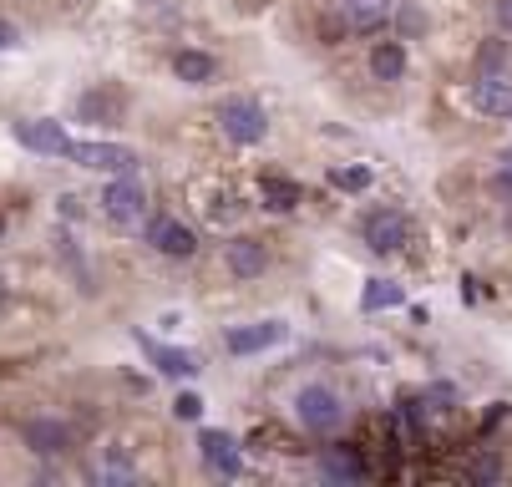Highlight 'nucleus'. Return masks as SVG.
Wrapping results in <instances>:
<instances>
[{
	"mask_svg": "<svg viewBox=\"0 0 512 487\" xmlns=\"http://www.w3.org/2000/svg\"><path fill=\"white\" fill-rule=\"evenodd\" d=\"M467 477H472V482H482V487H487V482H497V477H502V462H497V457H477V462H472V472H467Z\"/></svg>",
	"mask_w": 512,
	"mask_h": 487,
	"instance_id": "nucleus-23",
	"label": "nucleus"
},
{
	"mask_svg": "<svg viewBox=\"0 0 512 487\" xmlns=\"http://www.w3.org/2000/svg\"><path fill=\"white\" fill-rule=\"evenodd\" d=\"M66 158L77 163V168H92V173H132L137 168V153L122 148V143H71Z\"/></svg>",
	"mask_w": 512,
	"mask_h": 487,
	"instance_id": "nucleus-4",
	"label": "nucleus"
},
{
	"mask_svg": "<svg viewBox=\"0 0 512 487\" xmlns=\"http://www.w3.org/2000/svg\"><path fill=\"white\" fill-rule=\"evenodd\" d=\"M26 447L31 452H41V457H56V452H66L71 447V427H61V422H26Z\"/></svg>",
	"mask_w": 512,
	"mask_h": 487,
	"instance_id": "nucleus-12",
	"label": "nucleus"
},
{
	"mask_svg": "<svg viewBox=\"0 0 512 487\" xmlns=\"http://www.w3.org/2000/svg\"><path fill=\"white\" fill-rule=\"evenodd\" d=\"M16 143L31 148V153H46V158H66L71 137H66L61 122H51V117H31V122H16Z\"/></svg>",
	"mask_w": 512,
	"mask_h": 487,
	"instance_id": "nucleus-6",
	"label": "nucleus"
},
{
	"mask_svg": "<svg viewBox=\"0 0 512 487\" xmlns=\"http://www.w3.org/2000/svg\"><path fill=\"white\" fill-rule=\"evenodd\" d=\"M330 178H335V188H350V193H360L365 183H371V173H365V168H335Z\"/></svg>",
	"mask_w": 512,
	"mask_h": 487,
	"instance_id": "nucleus-22",
	"label": "nucleus"
},
{
	"mask_svg": "<svg viewBox=\"0 0 512 487\" xmlns=\"http://www.w3.org/2000/svg\"><path fill=\"white\" fill-rule=\"evenodd\" d=\"M497 188H502V193H512V148L497 158Z\"/></svg>",
	"mask_w": 512,
	"mask_h": 487,
	"instance_id": "nucleus-25",
	"label": "nucleus"
},
{
	"mask_svg": "<svg viewBox=\"0 0 512 487\" xmlns=\"http://www.w3.org/2000/svg\"><path fill=\"white\" fill-rule=\"evenodd\" d=\"M401 300H406L401 285H391V280H371V285H365V295H360V310H396Z\"/></svg>",
	"mask_w": 512,
	"mask_h": 487,
	"instance_id": "nucleus-18",
	"label": "nucleus"
},
{
	"mask_svg": "<svg viewBox=\"0 0 512 487\" xmlns=\"http://www.w3.org/2000/svg\"><path fill=\"white\" fill-rule=\"evenodd\" d=\"M6 300H11V285H6V274H0V310H6Z\"/></svg>",
	"mask_w": 512,
	"mask_h": 487,
	"instance_id": "nucleus-27",
	"label": "nucleus"
},
{
	"mask_svg": "<svg viewBox=\"0 0 512 487\" xmlns=\"http://www.w3.org/2000/svg\"><path fill=\"white\" fill-rule=\"evenodd\" d=\"M289 335V325L284 320H264V325H244V330H229V351L234 356H254V351H264V345H279Z\"/></svg>",
	"mask_w": 512,
	"mask_h": 487,
	"instance_id": "nucleus-9",
	"label": "nucleus"
},
{
	"mask_svg": "<svg viewBox=\"0 0 512 487\" xmlns=\"http://www.w3.org/2000/svg\"><path fill=\"white\" fill-rule=\"evenodd\" d=\"M208 219H213V224H229V219H239V198H234V193H218V198L208 203Z\"/></svg>",
	"mask_w": 512,
	"mask_h": 487,
	"instance_id": "nucleus-20",
	"label": "nucleus"
},
{
	"mask_svg": "<svg viewBox=\"0 0 512 487\" xmlns=\"http://www.w3.org/2000/svg\"><path fill=\"white\" fill-rule=\"evenodd\" d=\"M0 46H16V26L11 21H0Z\"/></svg>",
	"mask_w": 512,
	"mask_h": 487,
	"instance_id": "nucleus-26",
	"label": "nucleus"
},
{
	"mask_svg": "<svg viewBox=\"0 0 512 487\" xmlns=\"http://www.w3.org/2000/svg\"><path fill=\"white\" fill-rule=\"evenodd\" d=\"M426 401H436V411H452L457 391H452V386H431V391H426Z\"/></svg>",
	"mask_w": 512,
	"mask_h": 487,
	"instance_id": "nucleus-24",
	"label": "nucleus"
},
{
	"mask_svg": "<svg viewBox=\"0 0 512 487\" xmlns=\"http://www.w3.org/2000/svg\"><path fill=\"white\" fill-rule=\"evenodd\" d=\"M142 351H148V356L158 361V371H168V376H193V371H198V356L168 351V345H158V340H142Z\"/></svg>",
	"mask_w": 512,
	"mask_h": 487,
	"instance_id": "nucleus-16",
	"label": "nucleus"
},
{
	"mask_svg": "<svg viewBox=\"0 0 512 487\" xmlns=\"http://www.w3.org/2000/svg\"><path fill=\"white\" fill-rule=\"evenodd\" d=\"M218 127H224V137H234V143H244V148H254V143H264V107L254 102V97H229L224 107H218Z\"/></svg>",
	"mask_w": 512,
	"mask_h": 487,
	"instance_id": "nucleus-2",
	"label": "nucleus"
},
{
	"mask_svg": "<svg viewBox=\"0 0 512 487\" xmlns=\"http://www.w3.org/2000/svg\"><path fill=\"white\" fill-rule=\"evenodd\" d=\"M198 452H203V462H208L218 477H239V472H244L239 442H234L229 432H203V437H198Z\"/></svg>",
	"mask_w": 512,
	"mask_h": 487,
	"instance_id": "nucleus-8",
	"label": "nucleus"
},
{
	"mask_svg": "<svg viewBox=\"0 0 512 487\" xmlns=\"http://www.w3.org/2000/svg\"><path fill=\"white\" fill-rule=\"evenodd\" d=\"M173 416H178V422H198V416H203V396L183 391V396L173 401Z\"/></svg>",
	"mask_w": 512,
	"mask_h": 487,
	"instance_id": "nucleus-21",
	"label": "nucleus"
},
{
	"mask_svg": "<svg viewBox=\"0 0 512 487\" xmlns=\"http://www.w3.org/2000/svg\"><path fill=\"white\" fill-rule=\"evenodd\" d=\"M0 234H6V219H0Z\"/></svg>",
	"mask_w": 512,
	"mask_h": 487,
	"instance_id": "nucleus-29",
	"label": "nucleus"
},
{
	"mask_svg": "<svg viewBox=\"0 0 512 487\" xmlns=\"http://www.w3.org/2000/svg\"><path fill=\"white\" fill-rule=\"evenodd\" d=\"M371 72H376L381 82H401V77H406V51H401L396 41L376 46V51H371Z\"/></svg>",
	"mask_w": 512,
	"mask_h": 487,
	"instance_id": "nucleus-17",
	"label": "nucleus"
},
{
	"mask_svg": "<svg viewBox=\"0 0 512 487\" xmlns=\"http://www.w3.org/2000/svg\"><path fill=\"white\" fill-rule=\"evenodd\" d=\"M153 244H158V254H168V259H193V254H198V234H193L188 224H178V219H158V224H153Z\"/></svg>",
	"mask_w": 512,
	"mask_h": 487,
	"instance_id": "nucleus-10",
	"label": "nucleus"
},
{
	"mask_svg": "<svg viewBox=\"0 0 512 487\" xmlns=\"http://www.w3.org/2000/svg\"><path fill=\"white\" fill-rule=\"evenodd\" d=\"M472 107L487 117H507L512 112V72L507 66H482V77L472 82Z\"/></svg>",
	"mask_w": 512,
	"mask_h": 487,
	"instance_id": "nucleus-5",
	"label": "nucleus"
},
{
	"mask_svg": "<svg viewBox=\"0 0 512 487\" xmlns=\"http://www.w3.org/2000/svg\"><path fill=\"white\" fill-rule=\"evenodd\" d=\"M406 234H411V224H406L401 208H376V214L365 219V244L376 254H396L406 244Z\"/></svg>",
	"mask_w": 512,
	"mask_h": 487,
	"instance_id": "nucleus-7",
	"label": "nucleus"
},
{
	"mask_svg": "<svg viewBox=\"0 0 512 487\" xmlns=\"http://www.w3.org/2000/svg\"><path fill=\"white\" fill-rule=\"evenodd\" d=\"M264 264H269V254H264L259 239H234V244H229V269L239 274V280H259Z\"/></svg>",
	"mask_w": 512,
	"mask_h": 487,
	"instance_id": "nucleus-13",
	"label": "nucleus"
},
{
	"mask_svg": "<svg viewBox=\"0 0 512 487\" xmlns=\"http://www.w3.org/2000/svg\"><path fill=\"white\" fill-rule=\"evenodd\" d=\"M320 467H325V477H330V482H365V462H360V452H355V447H330Z\"/></svg>",
	"mask_w": 512,
	"mask_h": 487,
	"instance_id": "nucleus-14",
	"label": "nucleus"
},
{
	"mask_svg": "<svg viewBox=\"0 0 512 487\" xmlns=\"http://www.w3.org/2000/svg\"><path fill=\"white\" fill-rule=\"evenodd\" d=\"M502 21H512V0H502Z\"/></svg>",
	"mask_w": 512,
	"mask_h": 487,
	"instance_id": "nucleus-28",
	"label": "nucleus"
},
{
	"mask_svg": "<svg viewBox=\"0 0 512 487\" xmlns=\"http://www.w3.org/2000/svg\"><path fill=\"white\" fill-rule=\"evenodd\" d=\"M102 214L122 229L142 224V214H148V193H142V183L132 173H117L107 188H102Z\"/></svg>",
	"mask_w": 512,
	"mask_h": 487,
	"instance_id": "nucleus-1",
	"label": "nucleus"
},
{
	"mask_svg": "<svg viewBox=\"0 0 512 487\" xmlns=\"http://www.w3.org/2000/svg\"><path fill=\"white\" fill-rule=\"evenodd\" d=\"M259 193H264V203H269V208H279V214L300 203V183H289V178H264V183H259Z\"/></svg>",
	"mask_w": 512,
	"mask_h": 487,
	"instance_id": "nucleus-19",
	"label": "nucleus"
},
{
	"mask_svg": "<svg viewBox=\"0 0 512 487\" xmlns=\"http://www.w3.org/2000/svg\"><path fill=\"white\" fill-rule=\"evenodd\" d=\"M173 72H178V82H188V87H203V82H213V56L208 51H178L173 56Z\"/></svg>",
	"mask_w": 512,
	"mask_h": 487,
	"instance_id": "nucleus-15",
	"label": "nucleus"
},
{
	"mask_svg": "<svg viewBox=\"0 0 512 487\" xmlns=\"http://www.w3.org/2000/svg\"><path fill=\"white\" fill-rule=\"evenodd\" d=\"M295 406H300V427H305V432H320V437L345 422V406H340V396H335L330 386H305Z\"/></svg>",
	"mask_w": 512,
	"mask_h": 487,
	"instance_id": "nucleus-3",
	"label": "nucleus"
},
{
	"mask_svg": "<svg viewBox=\"0 0 512 487\" xmlns=\"http://www.w3.org/2000/svg\"><path fill=\"white\" fill-rule=\"evenodd\" d=\"M340 16L350 31H376L391 16V0H340Z\"/></svg>",
	"mask_w": 512,
	"mask_h": 487,
	"instance_id": "nucleus-11",
	"label": "nucleus"
}]
</instances>
